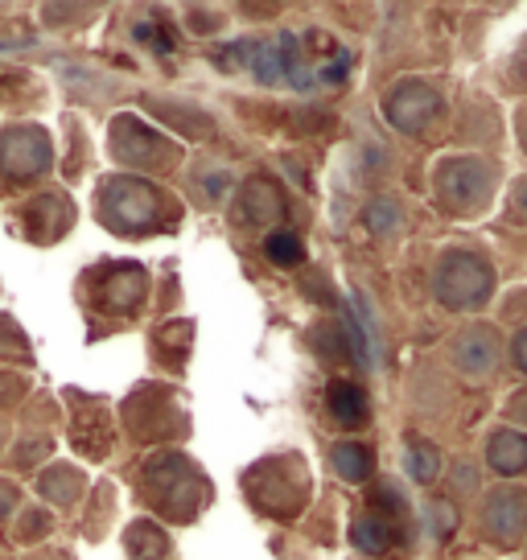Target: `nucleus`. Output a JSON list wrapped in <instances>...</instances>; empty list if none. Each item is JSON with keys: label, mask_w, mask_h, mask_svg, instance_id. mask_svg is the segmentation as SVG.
<instances>
[{"label": "nucleus", "mask_w": 527, "mask_h": 560, "mask_svg": "<svg viewBox=\"0 0 527 560\" xmlns=\"http://www.w3.org/2000/svg\"><path fill=\"white\" fill-rule=\"evenodd\" d=\"M519 140H524V149H527V116L519 120Z\"/></svg>", "instance_id": "obj_18"}, {"label": "nucleus", "mask_w": 527, "mask_h": 560, "mask_svg": "<svg viewBox=\"0 0 527 560\" xmlns=\"http://www.w3.org/2000/svg\"><path fill=\"white\" fill-rule=\"evenodd\" d=\"M400 219H405V207H400L396 198H375V202L367 207L371 235H391V231L400 228Z\"/></svg>", "instance_id": "obj_12"}, {"label": "nucleus", "mask_w": 527, "mask_h": 560, "mask_svg": "<svg viewBox=\"0 0 527 560\" xmlns=\"http://www.w3.org/2000/svg\"><path fill=\"white\" fill-rule=\"evenodd\" d=\"M487 462H491V470L503 474V478H519V474H527V438L524 433H515V429H499V433H491V441H487Z\"/></svg>", "instance_id": "obj_7"}, {"label": "nucleus", "mask_w": 527, "mask_h": 560, "mask_svg": "<svg viewBox=\"0 0 527 560\" xmlns=\"http://www.w3.org/2000/svg\"><path fill=\"white\" fill-rule=\"evenodd\" d=\"M454 478H457V487H461V490H470V487H475V470H470V466H457Z\"/></svg>", "instance_id": "obj_17"}, {"label": "nucleus", "mask_w": 527, "mask_h": 560, "mask_svg": "<svg viewBox=\"0 0 527 560\" xmlns=\"http://www.w3.org/2000/svg\"><path fill=\"white\" fill-rule=\"evenodd\" d=\"M511 417H515V420H524V424H527V392H519V396L511 400Z\"/></svg>", "instance_id": "obj_16"}, {"label": "nucleus", "mask_w": 527, "mask_h": 560, "mask_svg": "<svg viewBox=\"0 0 527 560\" xmlns=\"http://www.w3.org/2000/svg\"><path fill=\"white\" fill-rule=\"evenodd\" d=\"M437 194L445 207L461 210V214L487 207V198H491V165L478 158L445 161L437 170Z\"/></svg>", "instance_id": "obj_3"}, {"label": "nucleus", "mask_w": 527, "mask_h": 560, "mask_svg": "<svg viewBox=\"0 0 527 560\" xmlns=\"http://www.w3.org/2000/svg\"><path fill=\"white\" fill-rule=\"evenodd\" d=\"M494 268L475 247H449L433 268V298L445 310H478L491 298Z\"/></svg>", "instance_id": "obj_1"}, {"label": "nucleus", "mask_w": 527, "mask_h": 560, "mask_svg": "<svg viewBox=\"0 0 527 560\" xmlns=\"http://www.w3.org/2000/svg\"><path fill=\"white\" fill-rule=\"evenodd\" d=\"M351 540H354L359 552H367V557H384V552H391V544H396V532H391V524L379 520L375 511H363V515L351 524Z\"/></svg>", "instance_id": "obj_10"}, {"label": "nucleus", "mask_w": 527, "mask_h": 560, "mask_svg": "<svg viewBox=\"0 0 527 560\" xmlns=\"http://www.w3.org/2000/svg\"><path fill=\"white\" fill-rule=\"evenodd\" d=\"M499 334L491 326H466L461 334H454V342H449V359H454V368L461 375H491L499 368Z\"/></svg>", "instance_id": "obj_4"}, {"label": "nucleus", "mask_w": 527, "mask_h": 560, "mask_svg": "<svg viewBox=\"0 0 527 560\" xmlns=\"http://www.w3.org/2000/svg\"><path fill=\"white\" fill-rule=\"evenodd\" d=\"M330 466L342 482H354V487H363L375 470V457H371L367 445H359V441H338L335 450H330Z\"/></svg>", "instance_id": "obj_9"}, {"label": "nucleus", "mask_w": 527, "mask_h": 560, "mask_svg": "<svg viewBox=\"0 0 527 560\" xmlns=\"http://www.w3.org/2000/svg\"><path fill=\"white\" fill-rule=\"evenodd\" d=\"M507 210H511V219H519V223H527V177H519V182H515V190H511Z\"/></svg>", "instance_id": "obj_14"}, {"label": "nucleus", "mask_w": 527, "mask_h": 560, "mask_svg": "<svg viewBox=\"0 0 527 560\" xmlns=\"http://www.w3.org/2000/svg\"><path fill=\"white\" fill-rule=\"evenodd\" d=\"M408 474H412L417 482H424V487L441 474V454L429 441H412V445H408Z\"/></svg>", "instance_id": "obj_11"}, {"label": "nucleus", "mask_w": 527, "mask_h": 560, "mask_svg": "<svg viewBox=\"0 0 527 560\" xmlns=\"http://www.w3.org/2000/svg\"><path fill=\"white\" fill-rule=\"evenodd\" d=\"M384 116L391 128H400L408 137H421L429 124L441 116V95L424 79H400L384 95Z\"/></svg>", "instance_id": "obj_2"}, {"label": "nucleus", "mask_w": 527, "mask_h": 560, "mask_svg": "<svg viewBox=\"0 0 527 560\" xmlns=\"http://www.w3.org/2000/svg\"><path fill=\"white\" fill-rule=\"evenodd\" d=\"M264 252H268V260L281 264V268H297L305 260V247H301L297 235H289V231H277V235H268L264 240Z\"/></svg>", "instance_id": "obj_13"}, {"label": "nucleus", "mask_w": 527, "mask_h": 560, "mask_svg": "<svg viewBox=\"0 0 527 560\" xmlns=\"http://www.w3.org/2000/svg\"><path fill=\"white\" fill-rule=\"evenodd\" d=\"M326 412H330V420L335 424H342V429H359V424H367V392L359 384H351V380H338V384H330V392H326Z\"/></svg>", "instance_id": "obj_6"}, {"label": "nucleus", "mask_w": 527, "mask_h": 560, "mask_svg": "<svg viewBox=\"0 0 527 560\" xmlns=\"http://www.w3.org/2000/svg\"><path fill=\"white\" fill-rule=\"evenodd\" d=\"M482 532L503 544H515L527 532V490L503 487L482 503Z\"/></svg>", "instance_id": "obj_5"}, {"label": "nucleus", "mask_w": 527, "mask_h": 560, "mask_svg": "<svg viewBox=\"0 0 527 560\" xmlns=\"http://www.w3.org/2000/svg\"><path fill=\"white\" fill-rule=\"evenodd\" d=\"M511 359H515V368L527 375V330L515 334V342H511Z\"/></svg>", "instance_id": "obj_15"}, {"label": "nucleus", "mask_w": 527, "mask_h": 560, "mask_svg": "<svg viewBox=\"0 0 527 560\" xmlns=\"http://www.w3.org/2000/svg\"><path fill=\"white\" fill-rule=\"evenodd\" d=\"M244 214L247 223H277L284 219V194L272 177H251L244 190Z\"/></svg>", "instance_id": "obj_8"}]
</instances>
